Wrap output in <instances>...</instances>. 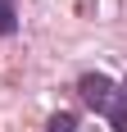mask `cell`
Returning a JSON list of instances; mask_svg holds the SVG:
<instances>
[{"instance_id":"6da1fadb","label":"cell","mask_w":127,"mask_h":132,"mask_svg":"<svg viewBox=\"0 0 127 132\" xmlns=\"http://www.w3.org/2000/svg\"><path fill=\"white\" fill-rule=\"evenodd\" d=\"M114 78H104V73H82L77 78V96H82V105L95 109V114H109V105H114Z\"/></svg>"},{"instance_id":"7a4b0ae2","label":"cell","mask_w":127,"mask_h":132,"mask_svg":"<svg viewBox=\"0 0 127 132\" xmlns=\"http://www.w3.org/2000/svg\"><path fill=\"white\" fill-rule=\"evenodd\" d=\"M109 123H114V132H127V78H123V87L114 91V105H109Z\"/></svg>"},{"instance_id":"3957f363","label":"cell","mask_w":127,"mask_h":132,"mask_svg":"<svg viewBox=\"0 0 127 132\" xmlns=\"http://www.w3.org/2000/svg\"><path fill=\"white\" fill-rule=\"evenodd\" d=\"M14 27H18V9H14V0H0V37H9Z\"/></svg>"},{"instance_id":"277c9868","label":"cell","mask_w":127,"mask_h":132,"mask_svg":"<svg viewBox=\"0 0 127 132\" xmlns=\"http://www.w3.org/2000/svg\"><path fill=\"white\" fill-rule=\"evenodd\" d=\"M46 132H77V119L73 114H55V119L46 123Z\"/></svg>"}]
</instances>
